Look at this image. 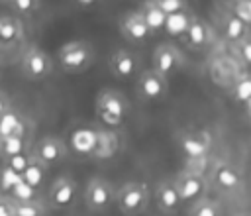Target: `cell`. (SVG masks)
<instances>
[{
	"label": "cell",
	"instance_id": "d6986e66",
	"mask_svg": "<svg viewBox=\"0 0 251 216\" xmlns=\"http://www.w3.org/2000/svg\"><path fill=\"white\" fill-rule=\"evenodd\" d=\"M220 24H222V33H224V37L233 45V43H237V41H241L243 37H247L251 31H249V26H245L235 14H231L229 10H226V14L222 16V20H220Z\"/></svg>",
	"mask_w": 251,
	"mask_h": 216
},
{
	"label": "cell",
	"instance_id": "cb8c5ba5",
	"mask_svg": "<svg viewBox=\"0 0 251 216\" xmlns=\"http://www.w3.org/2000/svg\"><path fill=\"white\" fill-rule=\"evenodd\" d=\"M188 216H222V206H220L218 200H212V198L202 196L200 200H196L190 206Z\"/></svg>",
	"mask_w": 251,
	"mask_h": 216
},
{
	"label": "cell",
	"instance_id": "7c38bea8",
	"mask_svg": "<svg viewBox=\"0 0 251 216\" xmlns=\"http://www.w3.org/2000/svg\"><path fill=\"white\" fill-rule=\"evenodd\" d=\"M175 185H176L180 202H192L194 204L206 192V177L200 173H192V171L182 169L175 177Z\"/></svg>",
	"mask_w": 251,
	"mask_h": 216
},
{
	"label": "cell",
	"instance_id": "f546056e",
	"mask_svg": "<svg viewBox=\"0 0 251 216\" xmlns=\"http://www.w3.org/2000/svg\"><path fill=\"white\" fill-rule=\"evenodd\" d=\"M0 216H14V200L10 196H0Z\"/></svg>",
	"mask_w": 251,
	"mask_h": 216
},
{
	"label": "cell",
	"instance_id": "9a60e30c",
	"mask_svg": "<svg viewBox=\"0 0 251 216\" xmlns=\"http://www.w3.org/2000/svg\"><path fill=\"white\" fill-rule=\"evenodd\" d=\"M153 200L157 204V208L163 212V214H175L178 208H180V196H178V190H176V185H175V179H163L159 181V185L155 187L153 190Z\"/></svg>",
	"mask_w": 251,
	"mask_h": 216
},
{
	"label": "cell",
	"instance_id": "4fadbf2b",
	"mask_svg": "<svg viewBox=\"0 0 251 216\" xmlns=\"http://www.w3.org/2000/svg\"><path fill=\"white\" fill-rule=\"evenodd\" d=\"M120 31L124 35L126 41L133 43V45H143L149 41V37L153 35L149 26L143 20V14L139 10L135 12H127L122 20H120Z\"/></svg>",
	"mask_w": 251,
	"mask_h": 216
},
{
	"label": "cell",
	"instance_id": "7402d4cb",
	"mask_svg": "<svg viewBox=\"0 0 251 216\" xmlns=\"http://www.w3.org/2000/svg\"><path fill=\"white\" fill-rule=\"evenodd\" d=\"M45 171H47V169H45L41 163H37V161L29 155V161H27L24 173H22V179H24V183H25L27 187H31V189H39V187L43 185Z\"/></svg>",
	"mask_w": 251,
	"mask_h": 216
},
{
	"label": "cell",
	"instance_id": "d4e9b609",
	"mask_svg": "<svg viewBox=\"0 0 251 216\" xmlns=\"http://www.w3.org/2000/svg\"><path fill=\"white\" fill-rule=\"evenodd\" d=\"M231 96L237 102H249L251 100V75L239 77L231 86Z\"/></svg>",
	"mask_w": 251,
	"mask_h": 216
},
{
	"label": "cell",
	"instance_id": "ac0fdd59",
	"mask_svg": "<svg viewBox=\"0 0 251 216\" xmlns=\"http://www.w3.org/2000/svg\"><path fill=\"white\" fill-rule=\"evenodd\" d=\"M24 37V24L16 16L0 14V45L2 47H14Z\"/></svg>",
	"mask_w": 251,
	"mask_h": 216
},
{
	"label": "cell",
	"instance_id": "836d02e7",
	"mask_svg": "<svg viewBox=\"0 0 251 216\" xmlns=\"http://www.w3.org/2000/svg\"><path fill=\"white\" fill-rule=\"evenodd\" d=\"M0 151H2V139H0Z\"/></svg>",
	"mask_w": 251,
	"mask_h": 216
},
{
	"label": "cell",
	"instance_id": "d6a6232c",
	"mask_svg": "<svg viewBox=\"0 0 251 216\" xmlns=\"http://www.w3.org/2000/svg\"><path fill=\"white\" fill-rule=\"evenodd\" d=\"M247 104H249V114H251V100H249V102H247Z\"/></svg>",
	"mask_w": 251,
	"mask_h": 216
},
{
	"label": "cell",
	"instance_id": "4316f807",
	"mask_svg": "<svg viewBox=\"0 0 251 216\" xmlns=\"http://www.w3.org/2000/svg\"><path fill=\"white\" fill-rule=\"evenodd\" d=\"M153 4L169 18L175 14H182L186 10V2L184 0H153Z\"/></svg>",
	"mask_w": 251,
	"mask_h": 216
},
{
	"label": "cell",
	"instance_id": "8992f818",
	"mask_svg": "<svg viewBox=\"0 0 251 216\" xmlns=\"http://www.w3.org/2000/svg\"><path fill=\"white\" fill-rule=\"evenodd\" d=\"M29 155L41 163L45 169L53 167V165H59L65 157H67V145L61 137H55V135H45L41 137L39 141L31 143V149H29Z\"/></svg>",
	"mask_w": 251,
	"mask_h": 216
},
{
	"label": "cell",
	"instance_id": "484cf974",
	"mask_svg": "<svg viewBox=\"0 0 251 216\" xmlns=\"http://www.w3.org/2000/svg\"><path fill=\"white\" fill-rule=\"evenodd\" d=\"M8 6L12 12L22 14V16H31L41 10V2H37V0H12V2H8Z\"/></svg>",
	"mask_w": 251,
	"mask_h": 216
},
{
	"label": "cell",
	"instance_id": "9c48e42d",
	"mask_svg": "<svg viewBox=\"0 0 251 216\" xmlns=\"http://www.w3.org/2000/svg\"><path fill=\"white\" fill-rule=\"evenodd\" d=\"M108 69L118 81L133 79L141 69V59L131 49H116L108 59Z\"/></svg>",
	"mask_w": 251,
	"mask_h": 216
},
{
	"label": "cell",
	"instance_id": "52a82bcc",
	"mask_svg": "<svg viewBox=\"0 0 251 216\" xmlns=\"http://www.w3.org/2000/svg\"><path fill=\"white\" fill-rule=\"evenodd\" d=\"M135 92L143 102H159L169 92V81L157 75L153 69H145L135 81Z\"/></svg>",
	"mask_w": 251,
	"mask_h": 216
},
{
	"label": "cell",
	"instance_id": "277c9868",
	"mask_svg": "<svg viewBox=\"0 0 251 216\" xmlns=\"http://www.w3.org/2000/svg\"><path fill=\"white\" fill-rule=\"evenodd\" d=\"M22 73L27 81H43L53 73L49 53L37 45H29L22 55Z\"/></svg>",
	"mask_w": 251,
	"mask_h": 216
},
{
	"label": "cell",
	"instance_id": "f1b7e54d",
	"mask_svg": "<svg viewBox=\"0 0 251 216\" xmlns=\"http://www.w3.org/2000/svg\"><path fill=\"white\" fill-rule=\"evenodd\" d=\"M27 161H29V153H24V155H16V157H10V159H6L8 167H10L12 171L20 173V175L24 173V169H25Z\"/></svg>",
	"mask_w": 251,
	"mask_h": 216
},
{
	"label": "cell",
	"instance_id": "4dcf8cb0",
	"mask_svg": "<svg viewBox=\"0 0 251 216\" xmlns=\"http://www.w3.org/2000/svg\"><path fill=\"white\" fill-rule=\"evenodd\" d=\"M12 108V102H10V98H8V94H4L2 90H0V116H4L8 110Z\"/></svg>",
	"mask_w": 251,
	"mask_h": 216
},
{
	"label": "cell",
	"instance_id": "ffe728a7",
	"mask_svg": "<svg viewBox=\"0 0 251 216\" xmlns=\"http://www.w3.org/2000/svg\"><path fill=\"white\" fill-rule=\"evenodd\" d=\"M29 149H31L29 135H16V137L2 139V151H0V155L4 159H10V157H16V155L29 153Z\"/></svg>",
	"mask_w": 251,
	"mask_h": 216
},
{
	"label": "cell",
	"instance_id": "603a6c76",
	"mask_svg": "<svg viewBox=\"0 0 251 216\" xmlns=\"http://www.w3.org/2000/svg\"><path fill=\"white\" fill-rule=\"evenodd\" d=\"M139 12L143 14V20H145V24L149 26L151 33H157V31L167 24V16L153 4V0H151V2H145Z\"/></svg>",
	"mask_w": 251,
	"mask_h": 216
},
{
	"label": "cell",
	"instance_id": "5bb4252c",
	"mask_svg": "<svg viewBox=\"0 0 251 216\" xmlns=\"http://www.w3.org/2000/svg\"><path fill=\"white\" fill-rule=\"evenodd\" d=\"M182 41L192 51H204L214 41V33H212L210 24L204 22L202 18H190L186 27H184Z\"/></svg>",
	"mask_w": 251,
	"mask_h": 216
},
{
	"label": "cell",
	"instance_id": "5b68a950",
	"mask_svg": "<svg viewBox=\"0 0 251 216\" xmlns=\"http://www.w3.org/2000/svg\"><path fill=\"white\" fill-rule=\"evenodd\" d=\"M182 63H184V57H182L180 49L175 43H171V41H163L153 51V65H151V69L157 75H161L163 79L169 81L182 67Z\"/></svg>",
	"mask_w": 251,
	"mask_h": 216
},
{
	"label": "cell",
	"instance_id": "44dd1931",
	"mask_svg": "<svg viewBox=\"0 0 251 216\" xmlns=\"http://www.w3.org/2000/svg\"><path fill=\"white\" fill-rule=\"evenodd\" d=\"M14 200V198H12ZM47 202L37 200H14V216H47Z\"/></svg>",
	"mask_w": 251,
	"mask_h": 216
},
{
	"label": "cell",
	"instance_id": "6da1fadb",
	"mask_svg": "<svg viewBox=\"0 0 251 216\" xmlns=\"http://www.w3.org/2000/svg\"><path fill=\"white\" fill-rule=\"evenodd\" d=\"M57 59H59V67L65 73L80 75L94 65L96 51L88 41H69L59 49Z\"/></svg>",
	"mask_w": 251,
	"mask_h": 216
},
{
	"label": "cell",
	"instance_id": "3957f363",
	"mask_svg": "<svg viewBox=\"0 0 251 216\" xmlns=\"http://www.w3.org/2000/svg\"><path fill=\"white\" fill-rule=\"evenodd\" d=\"M116 202V190L110 181L102 177H92L84 190V204L90 212L100 214L106 212Z\"/></svg>",
	"mask_w": 251,
	"mask_h": 216
},
{
	"label": "cell",
	"instance_id": "2e32d148",
	"mask_svg": "<svg viewBox=\"0 0 251 216\" xmlns=\"http://www.w3.org/2000/svg\"><path fill=\"white\" fill-rule=\"evenodd\" d=\"M178 145L186 159H204L208 155L210 137L206 132H182L178 135Z\"/></svg>",
	"mask_w": 251,
	"mask_h": 216
},
{
	"label": "cell",
	"instance_id": "83f0119b",
	"mask_svg": "<svg viewBox=\"0 0 251 216\" xmlns=\"http://www.w3.org/2000/svg\"><path fill=\"white\" fill-rule=\"evenodd\" d=\"M233 49H235V53H237V57H239L241 63L251 65V33L247 37H243L241 41L233 43Z\"/></svg>",
	"mask_w": 251,
	"mask_h": 216
},
{
	"label": "cell",
	"instance_id": "1f68e13d",
	"mask_svg": "<svg viewBox=\"0 0 251 216\" xmlns=\"http://www.w3.org/2000/svg\"><path fill=\"white\" fill-rule=\"evenodd\" d=\"M237 216H251L249 212H241V214H237Z\"/></svg>",
	"mask_w": 251,
	"mask_h": 216
},
{
	"label": "cell",
	"instance_id": "7a4b0ae2",
	"mask_svg": "<svg viewBox=\"0 0 251 216\" xmlns=\"http://www.w3.org/2000/svg\"><path fill=\"white\" fill-rule=\"evenodd\" d=\"M149 198H151L149 189L139 181L126 183L124 187H120L116 190V204H118V210L124 216H139V214H143L147 204H149Z\"/></svg>",
	"mask_w": 251,
	"mask_h": 216
},
{
	"label": "cell",
	"instance_id": "30bf717a",
	"mask_svg": "<svg viewBox=\"0 0 251 216\" xmlns=\"http://www.w3.org/2000/svg\"><path fill=\"white\" fill-rule=\"evenodd\" d=\"M96 112L108 124H120L124 120L126 112H127V102H126L124 94H120L116 90H104L98 96Z\"/></svg>",
	"mask_w": 251,
	"mask_h": 216
},
{
	"label": "cell",
	"instance_id": "ba28073f",
	"mask_svg": "<svg viewBox=\"0 0 251 216\" xmlns=\"http://www.w3.org/2000/svg\"><path fill=\"white\" fill-rule=\"evenodd\" d=\"M78 194V185L71 177H57L47 192V206L55 210H69Z\"/></svg>",
	"mask_w": 251,
	"mask_h": 216
},
{
	"label": "cell",
	"instance_id": "8fae6325",
	"mask_svg": "<svg viewBox=\"0 0 251 216\" xmlns=\"http://www.w3.org/2000/svg\"><path fill=\"white\" fill-rule=\"evenodd\" d=\"M210 181L216 189L224 190V192H235L241 185V173L237 171L235 165L227 163V161H214L210 167Z\"/></svg>",
	"mask_w": 251,
	"mask_h": 216
},
{
	"label": "cell",
	"instance_id": "e0dca14e",
	"mask_svg": "<svg viewBox=\"0 0 251 216\" xmlns=\"http://www.w3.org/2000/svg\"><path fill=\"white\" fill-rule=\"evenodd\" d=\"M29 122L22 116L16 108H10L4 116H0V139L16 137V135H29Z\"/></svg>",
	"mask_w": 251,
	"mask_h": 216
}]
</instances>
